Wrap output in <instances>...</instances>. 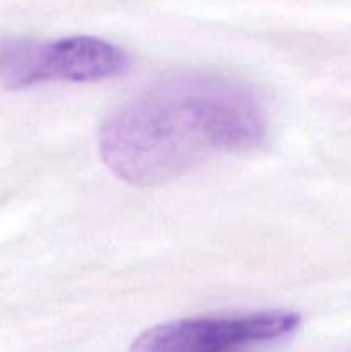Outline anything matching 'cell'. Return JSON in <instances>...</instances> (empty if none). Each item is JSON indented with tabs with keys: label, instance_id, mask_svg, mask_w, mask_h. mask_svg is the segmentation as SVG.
Masks as SVG:
<instances>
[{
	"label": "cell",
	"instance_id": "7a4b0ae2",
	"mask_svg": "<svg viewBox=\"0 0 351 352\" xmlns=\"http://www.w3.org/2000/svg\"><path fill=\"white\" fill-rule=\"evenodd\" d=\"M299 325L301 316L284 309L184 318L145 330L131 352H248L284 339Z\"/></svg>",
	"mask_w": 351,
	"mask_h": 352
},
{
	"label": "cell",
	"instance_id": "3957f363",
	"mask_svg": "<svg viewBox=\"0 0 351 352\" xmlns=\"http://www.w3.org/2000/svg\"><path fill=\"white\" fill-rule=\"evenodd\" d=\"M129 71L123 48L93 36H69L40 43L30 40L24 60V86L50 81L96 82Z\"/></svg>",
	"mask_w": 351,
	"mask_h": 352
},
{
	"label": "cell",
	"instance_id": "6da1fadb",
	"mask_svg": "<svg viewBox=\"0 0 351 352\" xmlns=\"http://www.w3.org/2000/svg\"><path fill=\"white\" fill-rule=\"evenodd\" d=\"M267 116L251 88L206 72L148 86L105 117L98 129L103 164L124 182L157 186L206 158L258 146Z\"/></svg>",
	"mask_w": 351,
	"mask_h": 352
}]
</instances>
